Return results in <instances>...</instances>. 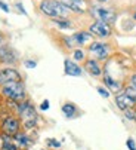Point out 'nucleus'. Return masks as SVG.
Wrapping results in <instances>:
<instances>
[{"label": "nucleus", "instance_id": "f257e3e1", "mask_svg": "<svg viewBox=\"0 0 136 150\" xmlns=\"http://www.w3.org/2000/svg\"><path fill=\"white\" fill-rule=\"evenodd\" d=\"M40 11L52 18H65L68 15V9L62 2H58V0H43L40 3Z\"/></svg>", "mask_w": 136, "mask_h": 150}, {"label": "nucleus", "instance_id": "f03ea898", "mask_svg": "<svg viewBox=\"0 0 136 150\" xmlns=\"http://www.w3.org/2000/svg\"><path fill=\"white\" fill-rule=\"evenodd\" d=\"M16 109H18V115L21 116L22 122H24V126L27 128V129H31V128L36 126V123H37V113H36V109L33 107L31 103H28V101L19 103Z\"/></svg>", "mask_w": 136, "mask_h": 150}, {"label": "nucleus", "instance_id": "7ed1b4c3", "mask_svg": "<svg viewBox=\"0 0 136 150\" xmlns=\"http://www.w3.org/2000/svg\"><path fill=\"white\" fill-rule=\"evenodd\" d=\"M2 95H5L6 98H9L12 101L19 103L25 98V88H24V85H22L21 80L9 82V83L2 85Z\"/></svg>", "mask_w": 136, "mask_h": 150}, {"label": "nucleus", "instance_id": "20e7f679", "mask_svg": "<svg viewBox=\"0 0 136 150\" xmlns=\"http://www.w3.org/2000/svg\"><path fill=\"white\" fill-rule=\"evenodd\" d=\"M116 103H117V107L121 109L123 112L127 110V109H132L136 104V89L133 86L126 88L121 94H118L116 97Z\"/></svg>", "mask_w": 136, "mask_h": 150}, {"label": "nucleus", "instance_id": "39448f33", "mask_svg": "<svg viewBox=\"0 0 136 150\" xmlns=\"http://www.w3.org/2000/svg\"><path fill=\"white\" fill-rule=\"evenodd\" d=\"M19 128H21L19 120H18L16 117H13V116H8V117H5L3 122H2V131H3V134H6V135H11V137L16 135V134L19 132Z\"/></svg>", "mask_w": 136, "mask_h": 150}, {"label": "nucleus", "instance_id": "423d86ee", "mask_svg": "<svg viewBox=\"0 0 136 150\" xmlns=\"http://www.w3.org/2000/svg\"><path fill=\"white\" fill-rule=\"evenodd\" d=\"M92 13L98 18V21H104V23H114L116 21V12L111 11L108 8H102V6H96L92 9Z\"/></svg>", "mask_w": 136, "mask_h": 150}, {"label": "nucleus", "instance_id": "0eeeda50", "mask_svg": "<svg viewBox=\"0 0 136 150\" xmlns=\"http://www.w3.org/2000/svg\"><path fill=\"white\" fill-rule=\"evenodd\" d=\"M90 33L98 36V37H108L111 36V27L108 25V23H104V21H96V23H93L92 25H90Z\"/></svg>", "mask_w": 136, "mask_h": 150}, {"label": "nucleus", "instance_id": "6e6552de", "mask_svg": "<svg viewBox=\"0 0 136 150\" xmlns=\"http://www.w3.org/2000/svg\"><path fill=\"white\" fill-rule=\"evenodd\" d=\"M89 51L92 52L98 59H107L108 54H109V48L107 43H102V42H93L92 45L89 46Z\"/></svg>", "mask_w": 136, "mask_h": 150}, {"label": "nucleus", "instance_id": "1a4fd4ad", "mask_svg": "<svg viewBox=\"0 0 136 150\" xmlns=\"http://www.w3.org/2000/svg\"><path fill=\"white\" fill-rule=\"evenodd\" d=\"M21 80V74L15 69H2L0 70V85H5L9 82Z\"/></svg>", "mask_w": 136, "mask_h": 150}, {"label": "nucleus", "instance_id": "9d476101", "mask_svg": "<svg viewBox=\"0 0 136 150\" xmlns=\"http://www.w3.org/2000/svg\"><path fill=\"white\" fill-rule=\"evenodd\" d=\"M61 2L73 12H77V13L86 12V2L84 0H61Z\"/></svg>", "mask_w": 136, "mask_h": 150}, {"label": "nucleus", "instance_id": "9b49d317", "mask_svg": "<svg viewBox=\"0 0 136 150\" xmlns=\"http://www.w3.org/2000/svg\"><path fill=\"white\" fill-rule=\"evenodd\" d=\"M64 66H65V74H68V76H80L81 71H83L77 64L73 62L71 59H65Z\"/></svg>", "mask_w": 136, "mask_h": 150}, {"label": "nucleus", "instance_id": "f8f14e48", "mask_svg": "<svg viewBox=\"0 0 136 150\" xmlns=\"http://www.w3.org/2000/svg\"><path fill=\"white\" fill-rule=\"evenodd\" d=\"M0 144H2V150H18V146L15 144V141L12 140L11 135L2 134L0 135Z\"/></svg>", "mask_w": 136, "mask_h": 150}, {"label": "nucleus", "instance_id": "ddd939ff", "mask_svg": "<svg viewBox=\"0 0 136 150\" xmlns=\"http://www.w3.org/2000/svg\"><path fill=\"white\" fill-rule=\"evenodd\" d=\"M84 69H86L90 74H92V76H101V73H102L101 66L98 64V61H95V59H89V61H86Z\"/></svg>", "mask_w": 136, "mask_h": 150}, {"label": "nucleus", "instance_id": "4468645a", "mask_svg": "<svg viewBox=\"0 0 136 150\" xmlns=\"http://www.w3.org/2000/svg\"><path fill=\"white\" fill-rule=\"evenodd\" d=\"M73 37H74V40H76L77 45H84V43H87V42L92 39V34L87 33V31H79V33H76Z\"/></svg>", "mask_w": 136, "mask_h": 150}, {"label": "nucleus", "instance_id": "2eb2a0df", "mask_svg": "<svg viewBox=\"0 0 136 150\" xmlns=\"http://www.w3.org/2000/svg\"><path fill=\"white\" fill-rule=\"evenodd\" d=\"M15 59H16V57H15V54H13L9 48H2V49H0V61L12 62V61H15Z\"/></svg>", "mask_w": 136, "mask_h": 150}, {"label": "nucleus", "instance_id": "dca6fc26", "mask_svg": "<svg viewBox=\"0 0 136 150\" xmlns=\"http://www.w3.org/2000/svg\"><path fill=\"white\" fill-rule=\"evenodd\" d=\"M15 138H13V141H15V144L18 146V147H21V149H25L28 144H30V141H28V138H27V135H24V134H21V132H18L16 135H13Z\"/></svg>", "mask_w": 136, "mask_h": 150}, {"label": "nucleus", "instance_id": "f3484780", "mask_svg": "<svg viewBox=\"0 0 136 150\" xmlns=\"http://www.w3.org/2000/svg\"><path fill=\"white\" fill-rule=\"evenodd\" d=\"M104 79H105V85H107L108 88H111L112 91L120 89V83H118V82H116L112 77H109V74H107V73H105V77H104Z\"/></svg>", "mask_w": 136, "mask_h": 150}, {"label": "nucleus", "instance_id": "a211bd4d", "mask_svg": "<svg viewBox=\"0 0 136 150\" xmlns=\"http://www.w3.org/2000/svg\"><path fill=\"white\" fill-rule=\"evenodd\" d=\"M62 112H64L65 116L73 117V116L76 115V105H74V104H70V103H67V104L62 105Z\"/></svg>", "mask_w": 136, "mask_h": 150}, {"label": "nucleus", "instance_id": "6ab92c4d", "mask_svg": "<svg viewBox=\"0 0 136 150\" xmlns=\"http://www.w3.org/2000/svg\"><path fill=\"white\" fill-rule=\"evenodd\" d=\"M53 23H55L58 27H61V28H71V27H73V24H71L68 19H65V18H55Z\"/></svg>", "mask_w": 136, "mask_h": 150}, {"label": "nucleus", "instance_id": "aec40b11", "mask_svg": "<svg viewBox=\"0 0 136 150\" xmlns=\"http://www.w3.org/2000/svg\"><path fill=\"white\" fill-rule=\"evenodd\" d=\"M124 113H126V117H127V119H130V120H135V119H136V112H133L132 109L124 110Z\"/></svg>", "mask_w": 136, "mask_h": 150}, {"label": "nucleus", "instance_id": "412c9836", "mask_svg": "<svg viewBox=\"0 0 136 150\" xmlns=\"http://www.w3.org/2000/svg\"><path fill=\"white\" fill-rule=\"evenodd\" d=\"M74 58H76L77 61H81V59L84 58V54H83V51H80V49L74 51Z\"/></svg>", "mask_w": 136, "mask_h": 150}, {"label": "nucleus", "instance_id": "4be33fe9", "mask_svg": "<svg viewBox=\"0 0 136 150\" xmlns=\"http://www.w3.org/2000/svg\"><path fill=\"white\" fill-rule=\"evenodd\" d=\"M98 92H99L101 97H104V98H108V97H109V92H108V89H105V88H98Z\"/></svg>", "mask_w": 136, "mask_h": 150}, {"label": "nucleus", "instance_id": "5701e85b", "mask_svg": "<svg viewBox=\"0 0 136 150\" xmlns=\"http://www.w3.org/2000/svg\"><path fill=\"white\" fill-rule=\"evenodd\" d=\"M127 147H129L130 150H135V149H136V144H135V141H133L132 138L127 140Z\"/></svg>", "mask_w": 136, "mask_h": 150}, {"label": "nucleus", "instance_id": "b1692460", "mask_svg": "<svg viewBox=\"0 0 136 150\" xmlns=\"http://www.w3.org/2000/svg\"><path fill=\"white\" fill-rule=\"evenodd\" d=\"M40 109H41V110H48V109H49V101L44 100V101L41 103V105H40Z\"/></svg>", "mask_w": 136, "mask_h": 150}, {"label": "nucleus", "instance_id": "393cba45", "mask_svg": "<svg viewBox=\"0 0 136 150\" xmlns=\"http://www.w3.org/2000/svg\"><path fill=\"white\" fill-rule=\"evenodd\" d=\"M0 9L5 11V12H9V6H8L5 2H2V0H0Z\"/></svg>", "mask_w": 136, "mask_h": 150}, {"label": "nucleus", "instance_id": "a878e982", "mask_svg": "<svg viewBox=\"0 0 136 150\" xmlns=\"http://www.w3.org/2000/svg\"><path fill=\"white\" fill-rule=\"evenodd\" d=\"M25 66H27L28 69H34L37 64H36V61H25Z\"/></svg>", "mask_w": 136, "mask_h": 150}, {"label": "nucleus", "instance_id": "bb28decb", "mask_svg": "<svg viewBox=\"0 0 136 150\" xmlns=\"http://www.w3.org/2000/svg\"><path fill=\"white\" fill-rule=\"evenodd\" d=\"M49 146H52V147H56V149H58V147L61 146V143H58V141H55V140L52 138V140H49Z\"/></svg>", "mask_w": 136, "mask_h": 150}, {"label": "nucleus", "instance_id": "cd10ccee", "mask_svg": "<svg viewBox=\"0 0 136 150\" xmlns=\"http://www.w3.org/2000/svg\"><path fill=\"white\" fill-rule=\"evenodd\" d=\"M130 83H132V86L136 89V74H133V76H132V79H130Z\"/></svg>", "mask_w": 136, "mask_h": 150}, {"label": "nucleus", "instance_id": "c85d7f7f", "mask_svg": "<svg viewBox=\"0 0 136 150\" xmlns=\"http://www.w3.org/2000/svg\"><path fill=\"white\" fill-rule=\"evenodd\" d=\"M0 43H2V36H0Z\"/></svg>", "mask_w": 136, "mask_h": 150}, {"label": "nucleus", "instance_id": "c756f323", "mask_svg": "<svg viewBox=\"0 0 136 150\" xmlns=\"http://www.w3.org/2000/svg\"><path fill=\"white\" fill-rule=\"evenodd\" d=\"M98 2H105V0H98Z\"/></svg>", "mask_w": 136, "mask_h": 150}, {"label": "nucleus", "instance_id": "7c9ffc66", "mask_svg": "<svg viewBox=\"0 0 136 150\" xmlns=\"http://www.w3.org/2000/svg\"><path fill=\"white\" fill-rule=\"evenodd\" d=\"M0 150H2V149H0Z\"/></svg>", "mask_w": 136, "mask_h": 150}, {"label": "nucleus", "instance_id": "2f4dec72", "mask_svg": "<svg viewBox=\"0 0 136 150\" xmlns=\"http://www.w3.org/2000/svg\"><path fill=\"white\" fill-rule=\"evenodd\" d=\"M135 150H136V149H135Z\"/></svg>", "mask_w": 136, "mask_h": 150}]
</instances>
